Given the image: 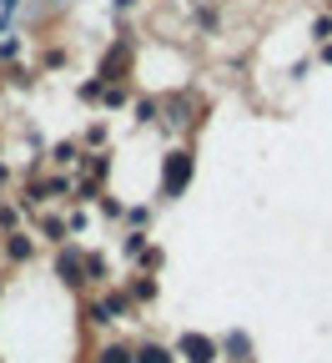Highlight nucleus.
Here are the masks:
<instances>
[{
	"mask_svg": "<svg viewBox=\"0 0 332 363\" xmlns=\"http://www.w3.org/2000/svg\"><path fill=\"white\" fill-rule=\"evenodd\" d=\"M166 197H176L181 187H186V182H192V157H186V152H171V162H166Z\"/></svg>",
	"mask_w": 332,
	"mask_h": 363,
	"instance_id": "1",
	"label": "nucleus"
},
{
	"mask_svg": "<svg viewBox=\"0 0 332 363\" xmlns=\"http://www.w3.org/2000/svg\"><path fill=\"white\" fill-rule=\"evenodd\" d=\"M101 363H136V358H131L126 348H106V353H101Z\"/></svg>",
	"mask_w": 332,
	"mask_h": 363,
	"instance_id": "4",
	"label": "nucleus"
},
{
	"mask_svg": "<svg viewBox=\"0 0 332 363\" xmlns=\"http://www.w3.org/2000/svg\"><path fill=\"white\" fill-rule=\"evenodd\" d=\"M136 363H171V353H166V348H141Z\"/></svg>",
	"mask_w": 332,
	"mask_h": 363,
	"instance_id": "3",
	"label": "nucleus"
},
{
	"mask_svg": "<svg viewBox=\"0 0 332 363\" xmlns=\"http://www.w3.org/2000/svg\"><path fill=\"white\" fill-rule=\"evenodd\" d=\"M61 272H66V278H76V272H81V257H76V252H66V257H61Z\"/></svg>",
	"mask_w": 332,
	"mask_h": 363,
	"instance_id": "5",
	"label": "nucleus"
},
{
	"mask_svg": "<svg viewBox=\"0 0 332 363\" xmlns=\"http://www.w3.org/2000/svg\"><path fill=\"white\" fill-rule=\"evenodd\" d=\"M181 353L192 358V363H212V358H217V343L202 338V333H186V338H181Z\"/></svg>",
	"mask_w": 332,
	"mask_h": 363,
	"instance_id": "2",
	"label": "nucleus"
}]
</instances>
